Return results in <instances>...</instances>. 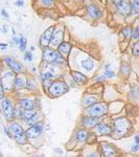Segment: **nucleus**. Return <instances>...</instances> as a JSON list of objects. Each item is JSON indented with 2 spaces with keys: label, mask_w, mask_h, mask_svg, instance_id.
<instances>
[{
  "label": "nucleus",
  "mask_w": 139,
  "mask_h": 157,
  "mask_svg": "<svg viewBox=\"0 0 139 157\" xmlns=\"http://www.w3.org/2000/svg\"><path fill=\"white\" fill-rule=\"evenodd\" d=\"M9 132H11V135L17 140V143H19L20 145H23L25 143V135L26 133H24L23 129L21 128V126L17 123H12L9 125Z\"/></svg>",
  "instance_id": "nucleus-1"
},
{
  "label": "nucleus",
  "mask_w": 139,
  "mask_h": 157,
  "mask_svg": "<svg viewBox=\"0 0 139 157\" xmlns=\"http://www.w3.org/2000/svg\"><path fill=\"white\" fill-rule=\"evenodd\" d=\"M43 58L45 61H47L48 63H54V64H62L64 63V59L61 56L60 52H57L54 50L45 47L44 52H43Z\"/></svg>",
  "instance_id": "nucleus-2"
},
{
  "label": "nucleus",
  "mask_w": 139,
  "mask_h": 157,
  "mask_svg": "<svg viewBox=\"0 0 139 157\" xmlns=\"http://www.w3.org/2000/svg\"><path fill=\"white\" fill-rule=\"evenodd\" d=\"M48 91L52 97H60V95H63L67 92L68 86L62 81H57L50 85Z\"/></svg>",
  "instance_id": "nucleus-3"
},
{
  "label": "nucleus",
  "mask_w": 139,
  "mask_h": 157,
  "mask_svg": "<svg viewBox=\"0 0 139 157\" xmlns=\"http://www.w3.org/2000/svg\"><path fill=\"white\" fill-rule=\"evenodd\" d=\"M114 129L115 134H117V135H125L129 131V129H130V123L126 118H119V120L115 121Z\"/></svg>",
  "instance_id": "nucleus-4"
},
{
  "label": "nucleus",
  "mask_w": 139,
  "mask_h": 157,
  "mask_svg": "<svg viewBox=\"0 0 139 157\" xmlns=\"http://www.w3.org/2000/svg\"><path fill=\"white\" fill-rule=\"evenodd\" d=\"M87 112L90 116H94V117L103 116L107 112V106L105 104H94V105L90 106Z\"/></svg>",
  "instance_id": "nucleus-5"
},
{
  "label": "nucleus",
  "mask_w": 139,
  "mask_h": 157,
  "mask_svg": "<svg viewBox=\"0 0 139 157\" xmlns=\"http://www.w3.org/2000/svg\"><path fill=\"white\" fill-rule=\"evenodd\" d=\"M1 107H2V113L6 116L7 121L12 120L14 117V109L12 107V104L9 102V100L7 98H3L1 102Z\"/></svg>",
  "instance_id": "nucleus-6"
},
{
  "label": "nucleus",
  "mask_w": 139,
  "mask_h": 157,
  "mask_svg": "<svg viewBox=\"0 0 139 157\" xmlns=\"http://www.w3.org/2000/svg\"><path fill=\"white\" fill-rule=\"evenodd\" d=\"M54 33V27L50 26L49 29H47L44 33L42 34L41 39H40V43H41L42 46L47 47V45L50 44V41H51L52 35Z\"/></svg>",
  "instance_id": "nucleus-7"
},
{
  "label": "nucleus",
  "mask_w": 139,
  "mask_h": 157,
  "mask_svg": "<svg viewBox=\"0 0 139 157\" xmlns=\"http://www.w3.org/2000/svg\"><path fill=\"white\" fill-rule=\"evenodd\" d=\"M42 130H43V125L42 124H36L34 125L32 128H29L28 130L26 131V136L29 138H37L41 135L42 133Z\"/></svg>",
  "instance_id": "nucleus-8"
},
{
  "label": "nucleus",
  "mask_w": 139,
  "mask_h": 157,
  "mask_svg": "<svg viewBox=\"0 0 139 157\" xmlns=\"http://www.w3.org/2000/svg\"><path fill=\"white\" fill-rule=\"evenodd\" d=\"M15 81H16V78H15L14 72H6V75L2 78V86L6 89H11L13 87V84L15 85Z\"/></svg>",
  "instance_id": "nucleus-9"
},
{
  "label": "nucleus",
  "mask_w": 139,
  "mask_h": 157,
  "mask_svg": "<svg viewBox=\"0 0 139 157\" xmlns=\"http://www.w3.org/2000/svg\"><path fill=\"white\" fill-rule=\"evenodd\" d=\"M6 62L7 63V65H9V67L12 68L14 71H16V72H21L22 70H23V67H22V65L20 64L19 62H17L16 60L14 59V58H12V57H6Z\"/></svg>",
  "instance_id": "nucleus-10"
},
{
  "label": "nucleus",
  "mask_w": 139,
  "mask_h": 157,
  "mask_svg": "<svg viewBox=\"0 0 139 157\" xmlns=\"http://www.w3.org/2000/svg\"><path fill=\"white\" fill-rule=\"evenodd\" d=\"M63 41V30L62 29H58L57 32L54 33L51 38V41H50V44L52 46H59L60 44H62Z\"/></svg>",
  "instance_id": "nucleus-11"
},
{
  "label": "nucleus",
  "mask_w": 139,
  "mask_h": 157,
  "mask_svg": "<svg viewBox=\"0 0 139 157\" xmlns=\"http://www.w3.org/2000/svg\"><path fill=\"white\" fill-rule=\"evenodd\" d=\"M130 11H131V6L128 1L122 0V1H120L119 3H117V12L118 13H120V14H122V15H128L129 13H130Z\"/></svg>",
  "instance_id": "nucleus-12"
},
{
  "label": "nucleus",
  "mask_w": 139,
  "mask_h": 157,
  "mask_svg": "<svg viewBox=\"0 0 139 157\" xmlns=\"http://www.w3.org/2000/svg\"><path fill=\"white\" fill-rule=\"evenodd\" d=\"M88 14H89V16L93 19H98L100 16H102V12H100V10L98 9L97 6H92V4L88 6Z\"/></svg>",
  "instance_id": "nucleus-13"
},
{
  "label": "nucleus",
  "mask_w": 139,
  "mask_h": 157,
  "mask_svg": "<svg viewBox=\"0 0 139 157\" xmlns=\"http://www.w3.org/2000/svg\"><path fill=\"white\" fill-rule=\"evenodd\" d=\"M112 129H111L108 125H105V124H98L96 126V132L100 135H107V134H110Z\"/></svg>",
  "instance_id": "nucleus-14"
},
{
  "label": "nucleus",
  "mask_w": 139,
  "mask_h": 157,
  "mask_svg": "<svg viewBox=\"0 0 139 157\" xmlns=\"http://www.w3.org/2000/svg\"><path fill=\"white\" fill-rule=\"evenodd\" d=\"M70 49H71V45H70V43H68V42H63L62 44H60L59 46H58L59 52L61 55H64V56H67L69 54Z\"/></svg>",
  "instance_id": "nucleus-15"
},
{
  "label": "nucleus",
  "mask_w": 139,
  "mask_h": 157,
  "mask_svg": "<svg viewBox=\"0 0 139 157\" xmlns=\"http://www.w3.org/2000/svg\"><path fill=\"white\" fill-rule=\"evenodd\" d=\"M100 121V118L94 117V116H91V117H86L83 120V124H84L85 127H93V126H96Z\"/></svg>",
  "instance_id": "nucleus-16"
},
{
  "label": "nucleus",
  "mask_w": 139,
  "mask_h": 157,
  "mask_svg": "<svg viewBox=\"0 0 139 157\" xmlns=\"http://www.w3.org/2000/svg\"><path fill=\"white\" fill-rule=\"evenodd\" d=\"M72 75H73V78H74V81L77 83V84H84V83L87 82V78L85 77L84 75H82V73L80 72H72Z\"/></svg>",
  "instance_id": "nucleus-17"
},
{
  "label": "nucleus",
  "mask_w": 139,
  "mask_h": 157,
  "mask_svg": "<svg viewBox=\"0 0 139 157\" xmlns=\"http://www.w3.org/2000/svg\"><path fill=\"white\" fill-rule=\"evenodd\" d=\"M35 114H36V111L34 109H23V111L21 112V116L23 120H29Z\"/></svg>",
  "instance_id": "nucleus-18"
},
{
  "label": "nucleus",
  "mask_w": 139,
  "mask_h": 157,
  "mask_svg": "<svg viewBox=\"0 0 139 157\" xmlns=\"http://www.w3.org/2000/svg\"><path fill=\"white\" fill-rule=\"evenodd\" d=\"M21 107L23 109H32L34 108V101L30 100V98H23L21 100Z\"/></svg>",
  "instance_id": "nucleus-19"
},
{
  "label": "nucleus",
  "mask_w": 139,
  "mask_h": 157,
  "mask_svg": "<svg viewBox=\"0 0 139 157\" xmlns=\"http://www.w3.org/2000/svg\"><path fill=\"white\" fill-rule=\"evenodd\" d=\"M75 136H77V139L79 141H85L88 138V132L86 130H79Z\"/></svg>",
  "instance_id": "nucleus-20"
},
{
  "label": "nucleus",
  "mask_w": 139,
  "mask_h": 157,
  "mask_svg": "<svg viewBox=\"0 0 139 157\" xmlns=\"http://www.w3.org/2000/svg\"><path fill=\"white\" fill-rule=\"evenodd\" d=\"M82 67L87 71H91L93 69V67H94V64H93V62L91 60H85L82 62Z\"/></svg>",
  "instance_id": "nucleus-21"
},
{
  "label": "nucleus",
  "mask_w": 139,
  "mask_h": 157,
  "mask_svg": "<svg viewBox=\"0 0 139 157\" xmlns=\"http://www.w3.org/2000/svg\"><path fill=\"white\" fill-rule=\"evenodd\" d=\"M103 154H105L106 156H114L115 155L114 150H113V149L108 145H103Z\"/></svg>",
  "instance_id": "nucleus-22"
},
{
  "label": "nucleus",
  "mask_w": 139,
  "mask_h": 157,
  "mask_svg": "<svg viewBox=\"0 0 139 157\" xmlns=\"http://www.w3.org/2000/svg\"><path fill=\"white\" fill-rule=\"evenodd\" d=\"M96 101H97V98H95V97H87V98H85V100H84V105L85 106H92V105H94L95 103H96Z\"/></svg>",
  "instance_id": "nucleus-23"
},
{
  "label": "nucleus",
  "mask_w": 139,
  "mask_h": 157,
  "mask_svg": "<svg viewBox=\"0 0 139 157\" xmlns=\"http://www.w3.org/2000/svg\"><path fill=\"white\" fill-rule=\"evenodd\" d=\"M15 86H16L17 88H23L26 86V82H25V80L23 78H16V81H15Z\"/></svg>",
  "instance_id": "nucleus-24"
},
{
  "label": "nucleus",
  "mask_w": 139,
  "mask_h": 157,
  "mask_svg": "<svg viewBox=\"0 0 139 157\" xmlns=\"http://www.w3.org/2000/svg\"><path fill=\"white\" fill-rule=\"evenodd\" d=\"M40 120H41V116H40V114H38V113H36V114L32 116V118L27 120V124H28V125H36V124L39 123Z\"/></svg>",
  "instance_id": "nucleus-25"
},
{
  "label": "nucleus",
  "mask_w": 139,
  "mask_h": 157,
  "mask_svg": "<svg viewBox=\"0 0 139 157\" xmlns=\"http://www.w3.org/2000/svg\"><path fill=\"white\" fill-rule=\"evenodd\" d=\"M41 78L43 80H51V78H54V70H46V71L42 75Z\"/></svg>",
  "instance_id": "nucleus-26"
},
{
  "label": "nucleus",
  "mask_w": 139,
  "mask_h": 157,
  "mask_svg": "<svg viewBox=\"0 0 139 157\" xmlns=\"http://www.w3.org/2000/svg\"><path fill=\"white\" fill-rule=\"evenodd\" d=\"M122 34H123V36H125L126 38H130L133 35V30H132V29H131L130 26H127L126 29H123Z\"/></svg>",
  "instance_id": "nucleus-27"
},
{
  "label": "nucleus",
  "mask_w": 139,
  "mask_h": 157,
  "mask_svg": "<svg viewBox=\"0 0 139 157\" xmlns=\"http://www.w3.org/2000/svg\"><path fill=\"white\" fill-rule=\"evenodd\" d=\"M132 11L135 13V14H139V0H133Z\"/></svg>",
  "instance_id": "nucleus-28"
},
{
  "label": "nucleus",
  "mask_w": 139,
  "mask_h": 157,
  "mask_svg": "<svg viewBox=\"0 0 139 157\" xmlns=\"http://www.w3.org/2000/svg\"><path fill=\"white\" fill-rule=\"evenodd\" d=\"M26 44H27L26 38H21V39H20V49L24 50L25 47H26Z\"/></svg>",
  "instance_id": "nucleus-29"
},
{
  "label": "nucleus",
  "mask_w": 139,
  "mask_h": 157,
  "mask_svg": "<svg viewBox=\"0 0 139 157\" xmlns=\"http://www.w3.org/2000/svg\"><path fill=\"white\" fill-rule=\"evenodd\" d=\"M133 54L136 56H139V42H136L133 46Z\"/></svg>",
  "instance_id": "nucleus-30"
},
{
  "label": "nucleus",
  "mask_w": 139,
  "mask_h": 157,
  "mask_svg": "<svg viewBox=\"0 0 139 157\" xmlns=\"http://www.w3.org/2000/svg\"><path fill=\"white\" fill-rule=\"evenodd\" d=\"M41 3L43 6H50L54 4V1L52 0H41Z\"/></svg>",
  "instance_id": "nucleus-31"
},
{
  "label": "nucleus",
  "mask_w": 139,
  "mask_h": 157,
  "mask_svg": "<svg viewBox=\"0 0 139 157\" xmlns=\"http://www.w3.org/2000/svg\"><path fill=\"white\" fill-rule=\"evenodd\" d=\"M105 75H106V77H107V78H114L115 73L113 72V71H111V70H109V69H106Z\"/></svg>",
  "instance_id": "nucleus-32"
},
{
  "label": "nucleus",
  "mask_w": 139,
  "mask_h": 157,
  "mask_svg": "<svg viewBox=\"0 0 139 157\" xmlns=\"http://www.w3.org/2000/svg\"><path fill=\"white\" fill-rule=\"evenodd\" d=\"M133 36H134V38H136V39H138V38H139V26L136 27V29H134Z\"/></svg>",
  "instance_id": "nucleus-33"
},
{
  "label": "nucleus",
  "mask_w": 139,
  "mask_h": 157,
  "mask_svg": "<svg viewBox=\"0 0 139 157\" xmlns=\"http://www.w3.org/2000/svg\"><path fill=\"white\" fill-rule=\"evenodd\" d=\"M25 59L28 60V61H32V54L30 52H25Z\"/></svg>",
  "instance_id": "nucleus-34"
},
{
  "label": "nucleus",
  "mask_w": 139,
  "mask_h": 157,
  "mask_svg": "<svg viewBox=\"0 0 139 157\" xmlns=\"http://www.w3.org/2000/svg\"><path fill=\"white\" fill-rule=\"evenodd\" d=\"M2 15H3L4 18H6V19L9 18V15H6V11H4V10H2Z\"/></svg>",
  "instance_id": "nucleus-35"
},
{
  "label": "nucleus",
  "mask_w": 139,
  "mask_h": 157,
  "mask_svg": "<svg viewBox=\"0 0 139 157\" xmlns=\"http://www.w3.org/2000/svg\"><path fill=\"white\" fill-rule=\"evenodd\" d=\"M138 150H139V145L133 147V148H132V151H134V152H136V151H138Z\"/></svg>",
  "instance_id": "nucleus-36"
},
{
  "label": "nucleus",
  "mask_w": 139,
  "mask_h": 157,
  "mask_svg": "<svg viewBox=\"0 0 139 157\" xmlns=\"http://www.w3.org/2000/svg\"><path fill=\"white\" fill-rule=\"evenodd\" d=\"M135 141H136V144H137V145H139V136L138 135L135 136Z\"/></svg>",
  "instance_id": "nucleus-37"
},
{
  "label": "nucleus",
  "mask_w": 139,
  "mask_h": 157,
  "mask_svg": "<svg viewBox=\"0 0 139 157\" xmlns=\"http://www.w3.org/2000/svg\"><path fill=\"white\" fill-rule=\"evenodd\" d=\"M16 4L17 6H22V4H23V1H17Z\"/></svg>",
  "instance_id": "nucleus-38"
},
{
  "label": "nucleus",
  "mask_w": 139,
  "mask_h": 157,
  "mask_svg": "<svg viewBox=\"0 0 139 157\" xmlns=\"http://www.w3.org/2000/svg\"><path fill=\"white\" fill-rule=\"evenodd\" d=\"M120 1H122V0H112V2H114V3H119Z\"/></svg>",
  "instance_id": "nucleus-39"
},
{
  "label": "nucleus",
  "mask_w": 139,
  "mask_h": 157,
  "mask_svg": "<svg viewBox=\"0 0 139 157\" xmlns=\"http://www.w3.org/2000/svg\"><path fill=\"white\" fill-rule=\"evenodd\" d=\"M103 77H100V78H97V81H103Z\"/></svg>",
  "instance_id": "nucleus-40"
}]
</instances>
